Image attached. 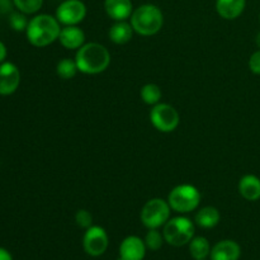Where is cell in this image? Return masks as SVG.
I'll return each mask as SVG.
<instances>
[{
    "label": "cell",
    "mask_w": 260,
    "mask_h": 260,
    "mask_svg": "<svg viewBox=\"0 0 260 260\" xmlns=\"http://www.w3.org/2000/svg\"><path fill=\"white\" fill-rule=\"evenodd\" d=\"M0 260H13L12 259V255H10V253L8 250H5V249L0 248Z\"/></svg>",
    "instance_id": "obj_27"
},
{
    "label": "cell",
    "mask_w": 260,
    "mask_h": 260,
    "mask_svg": "<svg viewBox=\"0 0 260 260\" xmlns=\"http://www.w3.org/2000/svg\"><path fill=\"white\" fill-rule=\"evenodd\" d=\"M150 119L157 131L173 132L179 124V113L170 104L157 103L150 112Z\"/></svg>",
    "instance_id": "obj_7"
},
{
    "label": "cell",
    "mask_w": 260,
    "mask_h": 260,
    "mask_svg": "<svg viewBox=\"0 0 260 260\" xmlns=\"http://www.w3.org/2000/svg\"><path fill=\"white\" fill-rule=\"evenodd\" d=\"M20 83V74L17 66L12 62H3L0 65V95H10L18 89Z\"/></svg>",
    "instance_id": "obj_10"
},
{
    "label": "cell",
    "mask_w": 260,
    "mask_h": 260,
    "mask_svg": "<svg viewBox=\"0 0 260 260\" xmlns=\"http://www.w3.org/2000/svg\"><path fill=\"white\" fill-rule=\"evenodd\" d=\"M75 221L79 228L89 229L91 226V223H93V216H91V213L89 211L79 210L75 215Z\"/></svg>",
    "instance_id": "obj_25"
},
{
    "label": "cell",
    "mask_w": 260,
    "mask_h": 260,
    "mask_svg": "<svg viewBox=\"0 0 260 260\" xmlns=\"http://www.w3.org/2000/svg\"><path fill=\"white\" fill-rule=\"evenodd\" d=\"M15 7L19 9V12L24 14H33L38 12L43 4V0H13Z\"/></svg>",
    "instance_id": "obj_22"
},
{
    "label": "cell",
    "mask_w": 260,
    "mask_h": 260,
    "mask_svg": "<svg viewBox=\"0 0 260 260\" xmlns=\"http://www.w3.org/2000/svg\"><path fill=\"white\" fill-rule=\"evenodd\" d=\"M85 15L86 7L81 0H65L56 10V18L65 25H76L83 22Z\"/></svg>",
    "instance_id": "obj_8"
},
{
    "label": "cell",
    "mask_w": 260,
    "mask_h": 260,
    "mask_svg": "<svg viewBox=\"0 0 260 260\" xmlns=\"http://www.w3.org/2000/svg\"><path fill=\"white\" fill-rule=\"evenodd\" d=\"M162 241H164V235L157 231V229H150V231L147 233L146 239H145V244H146V248H149L150 250H159L162 246Z\"/></svg>",
    "instance_id": "obj_23"
},
{
    "label": "cell",
    "mask_w": 260,
    "mask_h": 260,
    "mask_svg": "<svg viewBox=\"0 0 260 260\" xmlns=\"http://www.w3.org/2000/svg\"><path fill=\"white\" fill-rule=\"evenodd\" d=\"M78 71L79 69L76 65V61L71 60V58H62L61 61H58L57 66H56V74L63 80L73 79Z\"/></svg>",
    "instance_id": "obj_20"
},
{
    "label": "cell",
    "mask_w": 260,
    "mask_h": 260,
    "mask_svg": "<svg viewBox=\"0 0 260 260\" xmlns=\"http://www.w3.org/2000/svg\"><path fill=\"white\" fill-rule=\"evenodd\" d=\"M256 45H258V47L260 48V32L258 33V36H256V40H255Z\"/></svg>",
    "instance_id": "obj_29"
},
{
    "label": "cell",
    "mask_w": 260,
    "mask_h": 260,
    "mask_svg": "<svg viewBox=\"0 0 260 260\" xmlns=\"http://www.w3.org/2000/svg\"><path fill=\"white\" fill-rule=\"evenodd\" d=\"M28 20L25 18L24 13H13L9 18V24L10 27L13 28L17 32H22V30H25L28 27Z\"/></svg>",
    "instance_id": "obj_24"
},
{
    "label": "cell",
    "mask_w": 260,
    "mask_h": 260,
    "mask_svg": "<svg viewBox=\"0 0 260 260\" xmlns=\"http://www.w3.org/2000/svg\"><path fill=\"white\" fill-rule=\"evenodd\" d=\"M25 32L30 45L35 47H46L58 40L61 32L60 22L52 15H36L29 20Z\"/></svg>",
    "instance_id": "obj_2"
},
{
    "label": "cell",
    "mask_w": 260,
    "mask_h": 260,
    "mask_svg": "<svg viewBox=\"0 0 260 260\" xmlns=\"http://www.w3.org/2000/svg\"><path fill=\"white\" fill-rule=\"evenodd\" d=\"M146 254V244L137 236H127L119 246L118 260H142Z\"/></svg>",
    "instance_id": "obj_11"
},
{
    "label": "cell",
    "mask_w": 260,
    "mask_h": 260,
    "mask_svg": "<svg viewBox=\"0 0 260 260\" xmlns=\"http://www.w3.org/2000/svg\"><path fill=\"white\" fill-rule=\"evenodd\" d=\"M164 240L173 246H183L190 243L194 235V225L187 217H174L164 225Z\"/></svg>",
    "instance_id": "obj_5"
},
{
    "label": "cell",
    "mask_w": 260,
    "mask_h": 260,
    "mask_svg": "<svg viewBox=\"0 0 260 260\" xmlns=\"http://www.w3.org/2000/svg\"><path fill=\"white\" fill-rule=\"evenodd\" d=\"M246 0H217L216 9L223 19H236L243 14Z\"/></svg>",
    "instance_id": "obj_16"
},
{
    "label": "cell",
    "mask_w": 260,
    "mask_h": 260,
    "mask_svg": "<svg viewBox=\"0 0 260 260\" xmlns=\"http://www.w3.org/2000/svg\"><path fill=\"white\" fill-rule=\"evenodd\" d=\"M241 249L238 243L233 240L218 241L211 249V260H239Z\"/></svg>",
    "instance_id": "obj_13"
},
{
    "label": "cell",
    "mask_w": 260,
    "mask_h": 260,
    "mask_svg": "<svg viewBox=\"0 0 260 260\" xmlns=\"http://www.w3.org/2000/svg\"><path fill=\"white\" fill-rule=\"evenodd\" d=\"M104 8L109 18L121 22L129 18L134 13L131 0H106Z\"/></svg>",
    "instance_id": "obj_14"
},
{
    "label": "cell",
    "mask_w": 260,
    "mask_h": 260,
    "mask_svg": "<svg viewBox=\"0 0 260 260\" xmlns=\"http://www.w3.org/2000/svg\"><path fill=\"white\" fill-rule=\"evenodd\" d=\"M189 253L196 260H205L211 254V245L202 236L193 238L189 243Z\"/></svg>",
    "instance_id": "obj_19"
},
{
    "label": "cell",
    "mask_w": 260,
    "mask_h": 260,
    "mask_svg": "<svg viewBox=\"0 0 260 260\" xmlns=\"http://www.w3.org/2000/svg\"><path fill=\"white\" fill-rule=\"evenodd\" d=\"M5 57H7V47H5L4 43L0 42V62H3Z\"/></svg>",
    "instance_id": "obj_28"
},
{
    "label": "cell",
    "mask_w": 260,
    "mask_h": 260,
    "mask_svg": "<svg viewBox=\"0 0 260 260\" xmlns=\"http://www.w3.org/2000/svg\"><path fill=\"white\" fill-rule=\"evenodd\" d=\"M220 212L216 207L212 206H207V207L201 208L196 215V223L200 228L203 229H212L220 222Z\"/></svg>",
    "instance_id": "obj_18"
},
{
    "label": "cell",
    "mask_w": 260,
    "mask_h": 260,
    "mask_svg": "<svg viewBox=\"0 0 260 260\" xmlns=\"http://www.w3.org/2000/svg\"><path fill=\"white\" fill-rule=\"evenodd\" d=\"M75 61L79 71L95 75L107 70L111 63V53L101 43H84L76 52Z\"/></svg>",
    "instance_id": "obj_1"
},
{
    "label": "cell",
    "mask_w": 260,
    "mask_h": 260,
    "mask_svg": "<svg viewBox=\"0 0 260 260\" xmlns=\"http://www.w3.org/2000/svg\"><path fill=\"white\" fill-rule=\"evenodd\" d=\"M108 235L101 226H90L84 235V250L90 256H101L108 248Z\"/></svg>",
    "instance_id": "obj_9"
},
{
    "label": "cell",
    "mask_w": 260,
    "mask_h": 260,
    "mask_svg": "<svg viewBox=\"0 0 260 260\" xmlns=\"http://www.w3.org/2000/svg\"><path fill=\"white\" fill-rule=\"evenodd\" d=\"M170 206L161 198L147 201L141 210V221L147 229H159L169 221Z\"/></svg>",
    "instance_id": "obj_6"
},
{
    "label": "cell",
    "mask_w": 260,
    "mask_h": 260,
    "mask_svg": "<svg viewBox=\"0 0 260 260\" xmlns=\"http://www.w3.org/2000/svg\"><path fill=\"white\" fill-rule=\"evenodd\" d=\"M132 35H134V28L124 20L114 23L109 29V38L116 45H124V43L129 42Z\"/></svg>",
    "instance_id": "obj_17"
},
{
    "label": "cell",
    "mask_w": 260,
    "mask_h": 260,
    "mask_svg": "<svg viewBox=\"0 0 260 260\" xmlns=\"http://www.w3.org/2000/svg\"><path fill=\"white\" fill-rule=\"evenodd\" d=\"M164 24L161 10L152 4H144L134 10L131 15V25L135 32L141 36L156 35Z\"/></svg>",
    "instance_id": "obj_3"
},
{
    "label": "cell",
    "mask_w": 260,
    "mask_h": 260,
    "mask_svg": "<svg viewBox=\"0 0 260 260\" xmlns=\"http://www.w3.org/2000/svg\"><path fill=\"white\" fill-rule=\"evenodd\" d=\"M142 101L150 106H155L161 99V89L156 84H146L141 89Z\"/></svg>",
    "instance_id": "obj_21"
},
{
    "label": "cell",
    "mask_w": 260,
    "mask_h": 260,
    "mask_svg": "<svg viewBox=\"0 0 260 260\" xmlns=\"http://www.w3.org/2000/svg\"><path fill=\"white\" fill-rule=\"evenodd\" d=\"M201 193L194 185L180 184L177 185L168 197L170 208L178 213H189L200 206Z\"/></svg>",
    "instance_id": "obj_4"
},
{
    "label": "cell",
    "mask_w": 260,
    "mask_h": 260,
    "mask_svg": "<svg viewBox=\"0 0 260 260\" xmlns=\"http://www.w3.org/2000/svg\"><path fill=\"white\" fill-rule=\"evenodd\" d=\"M58 40L68 50H79L85 42V33L78 25H65L61 28Z\"/></svg>",
    "instance_id": "obj_12"
},
{
    "label": "cell",
    "mask_w": 260,
    "mask_h": 260,
    "mask_svg": "<svg viewBox=\"0 0 260 260\" xmlns=\"http://www.w3.org/2000/svg\"><path fill=\"white\" fill-rule=\"evenodd\" d=\"M239 193L246 201L255 202L260 200V179L256 175H244L239 182Z\"/></svg>",
    "instance_id": "obj_15"
},
{
    "label": "cell",
    "mask_w": 260,
    "mask_h": 260,
    "mask_svg": "<svg viewBox=\"0 0 260 260\" xmlns=\"http://www.w3.org/2000/svg\"><path fill=\"white\" fill-rule=\"evenodd\" d=\"M249 69L251 73L260 75V50L255 51L249 58Z\"/></svg>",
    "instance_id": "obj_26"
}]
</instances>
